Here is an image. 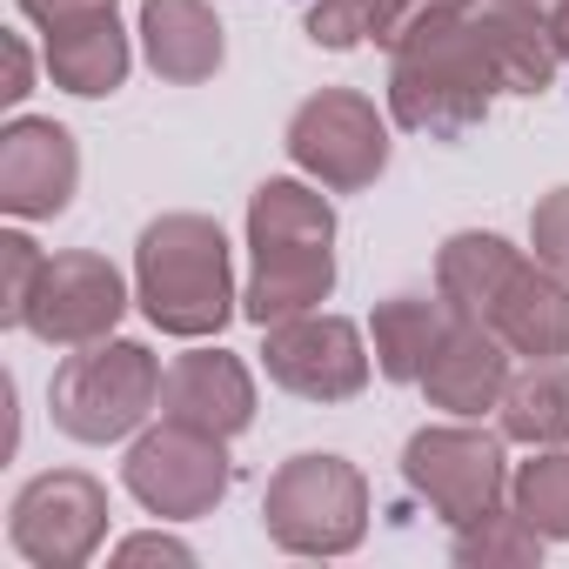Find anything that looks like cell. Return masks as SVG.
Segmentation results:
<instances>
[{"instance_id":"obj_21","label":"cell","mask_w":569,"mask_h":569,"mask_svg":"<svg viewBox=\"0 0 569 569\" xmlns=\"http://www.w3.org/2000/svg\"><path fill=\"white\" fill-rule=\"evenodd\" d=\"M482 41H489V61L502 74V94H549L562 61H556V41H549V21L536 14H516V8H496L482 0Z\"/></svg>"},{"instance_id":"obj_24","label":"cell","mask_w":569,"mask_h":569,"mask_svg":"<svg viewBox=\"0 0 569 569\" xmlns=\"http://www.w3.org/2000/svg\"><path fill=\"white\" fill-rule=\"evenodd\" d=\"M509 509L549 542H569V449H529V462L509 469Z\"/></svg>"},{"instance_id":"obj_22","label":"cell","mask_w":569,"mask_h":569,"mask_svg":"<svg viewBox=\"0 0 569 569\" xmlns=\"http://www.w3.org/2000/svg\"><path fill=\"white\" fill-rule=\"evenodd\" d=\"M429 0H309V41L329 54H349L362 41H396Z\"/></svg>"},{"instance_id":"obj_18","label":"cell","mask_w":569,"mask_h":569,"mask_svg":"<svg viewBox=\"0 0 569 569\" xmlns=\"http://www.w3.org/2000/svg\"><path fill=\"white\" fill-rule=\"evenodd\" d=\"M516 268H522V248H509L489 228H462V234H449L436 248V296L462 322H482L489 329V316H496V302H502V289H509Z\"/></svg>"},{"instance_id":"obj_2","label":"cell","mask_w":569,"mask_h":569,"mask_svg":"<svg viewBox=\"0 0 569 569\" xmlns=\"http://www.w3.org/2000/svg\"><path fill=\"white\" fill-rule=\"evenodd\" d=\"M336 296V208L309 174H268L248 194V289L241 316L254 329L309 316Z\"/></svg>"},{"instance_id":"obj_29","label":"cell","mask_w":569,"mask_h":569,"mask_svg":"<svg viewBox=\"0 0 569 569\" xmlns=\"http://www.w3.org/2000/svg\"><path fill=\"white\" fill-rule=\"evenodd\" d=\"M0 61H8L0 101H8V108H21V101L34 94V48H28V34H0Z\"/></svg>"},{"instance_id":"obj_23","label":"cell","mask_w":569,"mask_h":569,"mask_svg":"<svg viewBox=\"0 0 569 569\" xmlns=\"http://www.w3.org/2000/svg\"><path fill=\"white\" fill-rule=\"evenodd\" d=\"M542 542H549V536H542L529 516H516V509L502 502V509H489V516H476V522H456L449 556H456L462 569H489V562L529 569V562H542Z\"/></svg>"},{"instance_id":"obj_9","label":"cell","mask_w":569,"mask_h":569,"mask_svg":"<svg viewBox=\"0 0 569 569\" xmlns=\"http://www.w3.org/2000/svg\"><path fill=\"white\" fill-rule=\"evenodd\" d=\"M108 489L88 469H41L8 502V542L34 569H81L108 542Z\"/></svg>"},{"instance_id":"obj_13","label":"cell","mask_w":569,"mask_h":569,"mask_svg":"<svg viewBox=\"0 0 569 569\" xmlns=\"http://www.w3.org/2000/svg\"><path fill=\"white\" fill-rule=\"evenodd\" d=\"M161 416L234 442L254 422V376H248V362L234 349H208V342L174 356L168 376H161Z\"/></svg>"},{"instance_id":"obj_19","label":"cell","mask_w":569,"mask_h":569,"mask_svg":"<svg viewBox=\"0 0 569 569\" xmlns=\"http://www.w3.org/2000/svg\"><path fill=\"white\" fill-rule=\"evenodd\" d=\"M449 322H456V309L442 296H389V302H376V316H369L376 376L416 389L422 369H429V356H436V342L449 336Z\"/></svg>"},{"instance_id":"obj_8","label":"cell","mask_w":569,"mask_h":569,"mask_svg":"<svg viewBox=\"0 0 569 569\" xmlns=\"http://www.w3.org/2000/svg\"><path fill=\"white\" fill-rule=\"evenodd\" d=\"M281 148H289V161L309 174V181H322L329 194H362V188H376L382 174H389V114L369 101V94H356V88H322V94H309L296 114H289V128H281Z\"/></svg>"},{"instance_id":"obj_26","label":"cell","mask_w":569,"mask_h":569,"mask_svg":"<svg viewBox=\"0 0 569 569\" xmlns=\"http://www.w3.org/2000/svg\"><path fill=\"white\" fill-rule=\"evenodd\" d=\"M529 248H536L542 268H556V274L569 281V181L549 188V194L529 208Z\"/></svg>"},{"instance_id":"obj_5","label":"cell","mask_w":569,"mask_h":569,"mask_svg":"<svg viewBox=\"0 0 569 569\" xmlns=\"http://www.w3.org/2000/svg\"><path fill=\"white\" fill-rule=\"evenodd\" d=\"M261 529L281 556H349L369 536V476L349 456H289L261 489Z\"/></svg>"},{"instance_id":"obj_12","label":"cell","mask_w":569,"mask_h":569,"mask_svg":"<svg viewBox=\"0 0 569 569\" xmlns=\"http://www.w3.org/2000/svg\"><path fill=\"white\" fill-rule=\"evenodd\" d=\"M81 188V141L54 114H14L0 128V208L14 221L68 214Z\"/></svg>"},{"instance_id":"obj_10","label":"cell","mask_w":569,"mask_h":569,"mask_svg":"<svg viewBox=\"0 0 569 569\" xmlns=\"http://www.w3.org/2000/svg\"><path fill=\"white\" fill-rule=\"evenodd\" d=\"M261 336H268L261 342L268 382L296 402H356L376 376V349L349 316L309 309V316H289V322H268Z\"/></svg>"},{"instance_id":"obj_30","label":"cell","mask_w":569,"mask_h":569,"mask_svg":"<svg viewBox=\"0 0 569 569\" xmlns=\"http://www.w3.org/2000/svg\"><path fill=\"white\" fill-rule=\"evenodd\" d=\"M549 41H556V61H562V74H569V0L549 14Z\"/></svg>"},{"instance_id":"obj_28","label":"cell","mask_w":569,"mask_h":569,"mask_svg":"<svg viewBox=\"0 0 569 569\" xmlns=\"http://www.w3.org/2000/svg\"><path fill=\"white\" fill-rule=\"evenodd\" d=\"M21 21H34L41 34L48 28H68V21H88V14H114L121 0H14Z\"/></svg>"},{"instance_id":"obj_3","label":"cell","mask_w":569,"mask_h":569,"mask_svg":"<svg viewBox=\"0 0 569 569\" xmlns=\"http://www.w3.org/2000/svg\"><path fill=\"white\" fill-rule=\"evenodd\" d=\"M134 302L174 342H208L241 316L228 234H221L214 214L168 208L141 228V241H134Z\"/></svg>"},{"instance_id":"obj_25","label":"cell","mask_w":569,"mask_h":569,"mask_svg":"<svg viewBox=\"0 0 569 569\" xmlns=\"http://www.w3.org/2000/svg\"><path fill=\"white\" fill-rule=\"evenodd\" d=\"M41 268H48V254H41V241L28 228L0 234V322H8V329L28 322V302L41 289Z\"/></svg>"},{"instance_id":"obj_6","label":"cell","mask_w":569,"mask_h":569,"mask_svg":"<svg viewBox=\"0 0 569 569\" xmlns=\"http://www.w3.org/2000/svg\"><path fill=\"white\" fill-rule=\"evenodd\" d=\"M402 482L456 529L509 502V436L469 416L429 422L402 442Z\"/></svg>"},{"instance_id":"obj_16","label":"cell","mask_w":569,"mask_h":569,"mask_svg":"<svg viewBox=\"0 0 569 569\" xmlns=\"http://www.w3.org/2000/svg\"><path fill=\"white\" fill-rule=\"evenodd\" d=\"M489 329L502 336L509 356L542 362V356H569V281L542 261L522 254V268L509 274V289L489 316Z\"/></svg>"},{"instance_id":"obj_15","label":"cell","mask_w":569,"mask_h":569,"mask_svg":"<svg viewBox=\"0 0 569 569\" xmlns=\"http://www.w3.org/2000/svg\"><path fill=\"white\" fill-rule=\"evenodd\" d=\"M141 54L168 88H201L228 61V34L208 0H141Z\"/></svg>"},{"instance_id":"obj_1","label":"cell","mask_w":569,"mask_h":569,"mask_svg":"<svg viewBox=\"0 0 569 569\" xmlns=\"http://www.w3.org/2000/svg\"><path fill=\"white\" fill-rule=\"evenodd\" d=\"M502 94L482 0H429L389 41V121L422 141H469Z\"/></svg>"},{"instance_id":"obj_27","label":"cell","mask_w":569,"mask_h":569,"mask_svg":"<svg viewBox=\"0 0 569 569\" xmlns=\"http://www.w3.org/2000/svg\"><path fill=\"white\" fill-rule=\"evenodd\" d=\"M114 562H121V569H134V562H174V569H188L194 549H188L181 536H168V529H141V536H121V542H114Z\"/></svg>"},{"instance_id":"obj_31","label":"cell","mask_w":569,"mask_h":569,"mask_svg":"<svg viewBox=\"0 0 569 569\" xmlns=\"http://www.w3.org/2000/svg\"><path fill=\"white\" fill-rule=\"evenodd\" d=\"M496 8H516V14H536V21H549L562 0H496Z\"/></svg>"},{"instance_id":"obj_17","label":"cell","mask_w":569,"mask_h":569,"mask_svg":"<svg viewBox=\"0 0 569 569\" xmlns=\"http://www.w3.org/2000/svg\"><path fill=\"white\" fill-rule=\"evenodd\" d=\"M134 68V41L114 14H88L68 28H48V74L61 94L74 101H108L114 88H128Z\"/></svg>"},{"instance_id":"obj_20","label":"cell","mask_w":569,"mask_h":569,"mask_svg":"<svg viewBox=\"0 0 569 569\" xmlns=\"http://www.w3.org/2000/svg\"><path fill=\"white\" fill-rule=\"evenodd\" d=\"M496 429L522 449H562L569 442V356L522 362L496 402Z\"/></svg>"},{"instance_id":"obj_14","label":"cell","mask_w":569,"mask_h":569,"mask_svg":"<svg viewBox=\"0 0 569 569\" xmlns=\"http://www.w3.org/2000/svg\"><path fill=\"white\" fill-rule=\"evenodd\" d=\"M516 356L502 349V336L496 329H482V322H449V336L436 342V356H429V369H422V396H429V409H442V416H489L496 402H502V389H509V369Z\"/></svg>"},{"instance_id":"obj_11","label":"cell","mask_w":569,"mask_h":569,"mask_svg":"<svg viewBox=\"0 0 569 569\" xmlns=\"http://www.w3.org/2000/svg\"><path fill=\"white\" fill-rule=\"evenodd\" d=\"M128 281H121V268L108 261V254H94V248H61V254H48V268H41V289H34V302H28V336L34 342H48V349H88V342H108L114 329H121V316H128Z\"/></svg>"},{"instance_id":"obj_7","label":"cell","mask_w":569,"mask_h":569,"mask_svg":"<svg viewBox=\"0 0 569 569\" xmlns=\"http://www.w3.org/2000/svg\"><path fill=\"white\" fill-rule=\"evenodd\" d=\"M121 489L161 516V522H194V516H214L234 489V462H228V436H208L194 422H174L161 416L154 429H141L128 442V462H121Z\"/></svg>"},{"instance_id":"obj_4","label":"cell","mask_w":569,"mask_h":569,"mask_svg":"<svg viewBox=\"0 0 569 569\" xmlns=\"http://www.w3.org/2000/svg\"><path fill=\"white\" fill-rule=\"evenodd\" d=\"M161 356L148 342H128V336H108V342H88L74 349L54 382H48V409H54V429L68 442H88V449H108V442H134L148 429V416L161 409Z\"/></svg>"}]
</instances>
